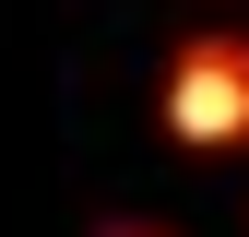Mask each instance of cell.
Here are the masks:
<instances>
[{
    "mask_svg": "<svg viewBox=\"0 0 249 237\" xmlns=\"http://www.w3.org/2000/svg\"><path fill=\"white\" fill-rule=\"evenodd\" d=\"M154 118L190 154H237L249 142V24H202L166 59V83H154Z\"/></svg>",
    "mask_w": 249,
    "mask_h": 237,
    "instance_id": "6da1fadb",
    "label": "cell"
},
{
    "mask_svg": "<svg viewBox=\"0 0 249 237\" xmlns=\"http://www.w3.org/2000/svg\"><path fill=\"white\" fill-rule=\"evenodd\" d=\"M107 237H166V225H142V214H131V225H107Z\"/></svg>",
    "mask_w": 249,
    "mask_h": 237,
    "instance_id": "7a4b0ae2",
    "label": "cell"
}]
</instances>
